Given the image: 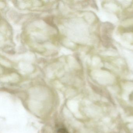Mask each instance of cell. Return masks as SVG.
<instances>
[{
    "instance_id": "6da1fadb",
    "label": "cell",
    "mask_w": 133,
    "mask_h": 133,
    "mask_svg": "<svg viewBox=\"0 0 133 133\" xmlns=\"http://www.w3.org/2000/svg\"><path fill=\"white\" fill-rule=\"evenodd\" d=\"M57 133H70L68 132V131L65 128H59L57 131Z\"/></svg>"
}]
</instances>
